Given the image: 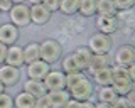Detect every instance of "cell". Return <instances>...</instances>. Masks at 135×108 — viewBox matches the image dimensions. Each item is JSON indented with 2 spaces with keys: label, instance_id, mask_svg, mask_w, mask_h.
I'll use <instances>...</instances> for the list:
<instances>
[{
  "label": "cell",
  "instance_id": "obj_35",
  "mask_svg": "<svg viewBox=\"0 0 135 108\" xmlns=\"http://www.w3.org/2000/svg\"><path fill=\"white\" fill-rule=\"evenodd\" d=\"M62 108H79V101H78V100H74V98H69V100H68V103Z\"/></svg>",
  "mask_w": 135,
  "mask_h": 108
},
{
  "label": "cell",
  "instance_id": "obj_10",
  "mask_svg": "<svg viewBox=\"0 0 135 108\" xmlns=\"http://www.w3.org/2000/svg\"><path fill=\"white\" fill-rule=\"evenodd\" d=\"M96 29H98V32L112 36L113 32L118 31L117 15H98V17H96Z\"/></svg>",
  "mask_w": 135,
  "mask_h": 108
},
{
  "label": "cell",
  "instance_id": "obj_39",
  "mask_svg": "<svg viewBox=\"0 0 135 108\" xmlns=\"http://www.w3.org/2000/svg\"><path fill=\"white\" fill-rule=\"evenodd\" d=\"M27 3H31V5H34V3H41L42 0H25Z\"/></svg>",
  "mask_w": 135,
  "mask_h": 108
},
{
  "label": "cell",
  "instance_id": "obj_3",
  "mask_svg": "<svg viewBox=\"0 0 135 108\" xmlns=\"http://www.w3.org/2000/svg\"><path fill=\"white\" fill-rule=\"evenodd\" d=\"M8 19L17 27H27L31 24V7L27 3H14L8 10Z\"/></svg>",
  "mask_w": 135,
  "mask_h": 108
},
{
  "label": "cell",
  "instance_id": "obj_25",
  "mask_svg": "<svg viewBox=\"0 0 135 108\" xmlns=\"http://www.w3.org/2000/svg\"><path fill=\"white\" fill-rule=\"evenodd\" d=\"M79 7V0H61L59 2V10L64 15H73L78 12Z\"/></svg>",
  "mask_w": 135,
  "mask_h": 108
},
{
  "label": "cell",
  "instance_id": "obj_15",
  "mask_svg": "<svg viewBox=\"0 0 135 108\" xmlns=\"http://www.w3.org/2000/svg\"><path fill=\"white\" fill-rule=\"evenodd\" d=\"M47 96H49L51 108H62L68 103V100L71 98V95L64 88V90H57V91H47Z\"/></svg>",
  "mask_w": 135,
  "mask_h": 108
},
{
  "label": "cell",
  "instance_id": "obj_27",
  "mask_svg": "<svg viewBox=\"0 0 135 108\" xmlns=\"http://www.w3.org/2000/svg\"><path fill=\"white\" fill-rule=\"evenodd\" d=\"M117 10H130L135 5V0H113Z\"/></svg>",
  "mask_w": 135,
  "mask_h": 108
},
{
  "label": "cell",
  "instance_id": "obj_19",
  "mask_svg": "<svg viewBox=\"0 0 135 108\" xmlns=\"http://www.w3.org/2000/svg\"><path fill=\"white\" fill-rule=\"evenodd\" d=\"M117 96H118V93L113 90L112 85H108V86H98V91H96V100H98V101L110 103V105H112V103L117 100Z\"/></svg>",
  "mask_w": 135,
  "mask_h": 108
},
{
  "label": "cell",
  "instance_id": "obj_41",
  "mask_svg": "<svg viewBox=\"0 0 135 108\" xmlns=\"http://www.w3.org/2000/svg\"><path fill=\"white\" fill-rule=\"evenodd\" d=\"M3 91H5V86H3L2 81H0V93H3Z\"/></svg>",
  "mask_w": 135,
  "mask_h": 108
},
{
  "label": "cell",
  "instance_id": "obj_7",
  "mask_svg": "<svg viewBox=\"0 0 135 108\" xmlns=\"http://www.w3.org/2000/svg\"><path fill=\"white\" fill-rule=\"evenodd\" d=\"M0 81L5 86H15L17 83L20 81V68H15V66L10 64H0Z\"/></svg>",
  "mask_w": 135,
  "mask_h": 108
},
{
  "label": "cell",
  "instance_id": "obj_26",
  "mask_svg": "<svg viewBox=\"0 0 135 108\" xmlns=\"http://www.w3.org/2000/svg\"><path fill=\"white\" fill-rule=\"evenodd\" d=\"M84 76H86L84 71H76V73L66 74V90H69V88H73L74 85H78V83L81 81Z\"/></svg>",
  "mask_w": 135,
  "mask_h": 108
},
{
  "label": "cell",
  "instance_id": "obj_29",
  "mask_svg": "<svg viewBox=\"0 0 135 108\" xmlns=\"http://www.w3.org/2000/svg\"><path fill=\"white\" fill-rule=\"evenodd\" d=\"M34 108H51L47 93L42 95V96H39V98H36V101H34Z\"/></svg>",
  "mask_w": 135,
  "mask_h": 108
},
{
  "label": "cell",
  "instance_id": "obj_23",
  "mask_svg": "<svg viewBox=\"0 0 135 108\" xmlns=\"http://www.w3.org/2000/svg\"><path fill=\"white\" fill-rule=\"evenodd\" d=\"M113 0H96V15H117Z\"/></svg>",
  "mask_w": 135,
  "mask_h": 108
},
{
  "label": "cell",
  "instance_id": "obj_22",
  "mask_svg": "<svg viewBox=\"0 0 135 108\" xmlns=\"http://www.w3.org/2000/svg\"><path fill=\"white\" fill-rule=\"evenodd\" d=\"M41 59V49H39V44L37 42H29L27 46L24 47V63L29 64V63H34V61Z\"/></svg>",
  "mask_w": 135,
  "mask_h": 108
},
{
  "label": "cell",
  "instance_id": "obj_14",
  "mask_svg": "<svg viewBox=\"0 0 135 108\" xmlns=\"http://www.w3.org/2000/svg\"><path fill=\"white\" fill-rule=\"evenodd\" d=\"M108 66H112V57H110V52L108 54H93L91 61H90V66H88L86 71L93 74L95 71H98V69H103V68H108Z\"/></svg>",
  "mask_w": 135,
  "mask_h": 108
},
{
  "label": "cell",
  "instance_id": "obj_12",
  "mask_svg": "<svg viewBox=\"0 0 135 108\" xmlns=\"http://www.w3.org/2000/svg\"><path fill=\"white\" fill-rule=\"evenodd\" d=\"M31 7V22L32 24H37V26H44L51 20V15L52 12H49L42 3H34V5H29Z\"/></svg>",
  "mask_w": 135,
  "mask_h": 108
},
{
  "label": "cell",
  "instance_id": "obj_11",
  "mask_svg": "<svg viewBox=\"0 0 135 108\" xmlns=\"http://www.w3.org/2000/svg\"><path fill=\"white\" fill-rule=\"evenodd\" d=\"M49 71H51V64H47L42 59H37V61H34V63L27 64V76L31 78V80H41L42 81Z\"/></svg>",
  "mask_w": 135,
  "mask_h": 108
},
{
  "label": "cell",
  "instance_id": "obj_33",
  "mask_svg": "<svg viewBox=\"0 0 135 108\" xmlns=\"http://www.w3.org/2000/svg\"><path fill=\"white\" fill-rule=\"evenodd\" d=\"M12 5H14V3H12L10 0H0V12H8L12 9Z\"/></svg>",
  "mask_w": 135,
  "mask_h": 108
},
{
  "label": "cell",
  "instance_id": "obj_2",
  "mask_svg": "<svg viewBox=\"0 0 135 108\" xmlns=\"http://www.w3.org/2000/svg\"><path fill=\"white\" fill-rule=\"evenodd\" d=\"M39 49H41V59L46 61L47 64L57 63L62 56V46L56 39H44L39 44Z\"/></svg>",
  "mask_w": 135,
  "mask_h": 108
},
{
  "label": "cell",
  "instance_id": "obj_21",
  "mask_svg": "<svg viewBox=\"0 0 135 108\" xmlns=\"http://www.w3.org/2000/svg\"><path fill=\"white\" fill-rule=\"evenodd\" d=\"M34 101H36V98L22 90L14 96V108H34Z\"/></svg>",
  "mask_w": 135,
  "mask_h": 108
},
{
  "label": "cell",
  "instance_id": "obj_17",
  "mask_svg": "<svg viewBox=\"0 0 135 108\" xmlns=\"http://www.w3.org/2000/svg\"><path fill=\"white\" fill-rule=\"evenodd\" d=\"M93 78V83L98 86H108L112 85V80H113V74H112V66H108V68H103V69H98V71H95L91 74Z\"/></svg>",
  "mask_w": 135,
  "mask_h": 108
},
{
  "label": "cell",
  "instance_id": "obj_28",
  "mask_svg": "<svg viewBox=\"0 0 135 108\" xmlns=\"http://www.w3.org/2000/svg\"><path fill=\"white\" fill-rule=\"evenodd\" d=\"M0 108H14V98L5 91L0 93Z\"/></svg>",
  "mask_w": 135,
  "mask_h": 108
},
{
  "label": "cell",
  "instance_id": "obj_42",
  "mask_svg": "<svg viewBox=\"0 0 135 108\" xmlns=\"http://www.w3.org/2000/svg\"><path fill=\"white\" fill-rule=\"evenodd\" d=\"M0 14H2V12H0Z\"/></svg>",
  "mask_w": 135,
  "mask_h": 108
},
{
  "label": "cell",
  "instance_id": "obj_4",
  "mask_svg": "<svg viewBox=\"0 0 135 108\" xmlns=\"http://www.w3.org/2000/svg\"><path fill=\"white\" fill-rule=\"evenodd\" d=\"M112 46H113L112 36L103 34V32H95L88 41V47L91 49L93 54H108Z\"/></svg>",
  "mask_w": 135,
  "mask_h": 108
},
{
  "label": "cell",
  "instance_id": "obj_24",
  "mask_svg": "<svg viewBox=\"0 0 135 108\" xmlns=\"http://www.w3.org/2000/svg\"><path fill=\"white\" fill-rule=\"evenodd\" d=\"M78 14L83 17H93L96 14V0H79Z\"/></svg>",
  "mask_w": 135,
  "mask_h": 108
},
{
  "label": "cell",
  "instance_id": "obj_36",
  "mask_svg": "<svg viewBox=\"0 0 135 108\" xmlns=\"http://www.w3.org/2000/svg\"><path fill=\"white\" fill-rule=\"evenodd\" d=\"M127 71H128V76H130V80H132L135 83V61L130 66H127Z\"/></svg>",
  "mask_w": 135,
  "mask_h": 108
},
{
  "label": "cell",
  "instance_id": "obj_40",
  "mask_svg": "<svg viewBox=\"0 0 135 108\" xmlns=\"http://www.w3.org/2000/svg\"><path fill=\"white\" fill-rule=\"evenodd\" d=\"M10 2H12V3H24L25 0H10Z\"/></svg>",
  "mask_w": 135,
  "mask_h": 108
},
{
  "label": "cell",
  "instance_id": "obj_5",
  "mask_svg": "<svg viewBox=\"0 0 135 108\" xmlns=\"http://www.w3.org/2000/svg\"><path fill=\"white\" fill-rule=\"evenodd\" d=\"M71 95V98L78 100V101H84V100H91V96L95 95V86H93V81L90 78L84 76L78 85H74L73 88L68 90Z\"/></svg>",
  "mask_w": 135,
  "mask_h": 108
},
{
  "label": "cell",
  "instance_id": "obj_37",
  "mask_svg": "<svg viewBox=\"0 0 135 108\" xmlns=\"http://www.w3.org/2000/svg\"><path fill=\"white\" fill-rule=\"evenodd\" d=\"M79 108H95V103L91 100H84V101H79Z\"/></svg>",
  "mask_w": 135,
  "mask_h": 108
},
{
  "label": "cell",
  "instance_id": "obj_9",
  "mask_svg": "<svg viewBox=\"0 0 135 108\" xmlns=\"http://www.w3.org/2000/svg\"><path fill=\"white\" fill-rule=\"evenodd\" d=\"M19 27L14 26L12 22H5L0 26V42H3L5 46H12L19 41Z\"/></svg>",
  "mask_w": 135,
  "mask_h": 108
},
{
  "label": "cell",
  "instance_id": "obj_34",
  "mask_svg": "<svg viewBox=\"0 0 135 108\" xmlns=\"http://www.w3.org/2000/svg\"><path fill=\"white\" fill-rule=\"evenodd\" d=\"M7 47L8 46H5L3 42H0V64L5 63V56H7Z\"/></svg>",
  "mask_w": 135,
  "mask_h": 108
},
{
  "label": "cell",
  "instance_id": "obj_18",
  "mask_svg": "<svg viewBox=\"0 0 135 108\" xmlns=\"http://www.w3.org/2000/svg\"><path fill=\"white\" fill-rule=\"evenodd\" d=\"M74 56H76V59H78V63H79V68H81V71H86L88 66H90L91 57H93L91 49L88 47V46H79V47L74 51Z\"/></svg>",
  "mask_w": 135,
  "mask_h": 108
},
{
  "label": "cell",
  "instance_id": "obj_31",
  "mask_svg": "<svg viewBox=\"0 0 135 108\" xmlns=\"http://www.w3.org/2000/svg\"><path fill=\"white\" fill-rule=\"evenodd\" d=\"M110 106H112V108H130V106H128V101H127V98H125V96H120V95H118L117 100H115V101H113Z\"/></svg>",
  "mask_w": 135,
  "mask_h": 108
},
{
  "label": "cell",
  "instance_id": "obj_13",
  "mask_svg": "<svg viewBox=\"0 0 135 108\" xmlns=\"http://www.w3.org/2000/svg\"><path fill=\"white\" fill-rule=\"evenodd\" d=\"M5 64L15 66V68H22L24 63V47L17 44H12L7 47V56H5Z\"/></svg>",
  "mask_w": 135,
  "mask_h": 108
},
{
  "label": "cell",
  "instance_id": "obj_38",
  "mask_svg": "<svg viewBox=\"0 0 135 108\" xmlns=\"http://www.w3.org/2000/svg\"><path fill=\"white\" fill-rule=\"evenodd\" d=\"M95 108H112V106H110V103H101V101H98V103H95Z\"/></svg>",
  "mask_w": 135,
  "mask_h": 108
},
{
  "label": "cell",
  "instance_id": "obj_1",
  "mask_svg": "<svg viewBox=\"0 0 135 108\" xmlns=\"http://www.w3.org/2000/svg\"><path fill=\"white\" fill-rule=\"evenodd\" d=\"M112 74H113V80H112L113 90H115L120 96H125L135 85V83L130 80L127 68L125 66H118V64H112Z\"/></svg>",
  "mask_w": 135,
  "mask_h": 108
},
{
  "label": "cell",
  "instance_id": "obj_32",
  "mask_svg": "<svg viewBox=\"0 0 135 108\" xmlns=\"http://www.w3.org/2000/svg\"><path fill=\"white\" fill-rule=\"evenodd\" d=\"M125 98H127V101H128V106L130 108H135V88L130 90L128 93L125 95Z\"/></svg>",
  "mask_w": 135,
  "mask_h": 108
},
{
  "label": "cell",
  "instance_id": "obj_30",
  "mask_svg": "<svg viewBox=\"0 0 135 108\" xmlns=\"http://www.w3.org/2000/svg\"><path fill=\"white\" fill-rule=\"evenodd\" d=\"M59 2H61V0H42L41 3H42V5H44L49 12H57V10H59Z\"/></svg>",
  "mask_w": 135,
  "mask_h": 108
},
{
  "label": "cell",
  "instance_id": "obj_20",
  "mask_svg": "<svg viewBox=\"0 0 135 108\" xmlns=\"http://www.w3.org/2000/svg\"><path fill=\"white\" fill-rule=\"evenodd\" d=\"M61 68H62L61 71L64 73V74L81 71V68H79V63H78V59H76L74 52H71V54H68V56L62 57V61H61Z\"/></svg>",
  "mask_w": 135,
  "mask_h": 108
},
{
  "label": "cell",
  "instance_id": "obj_6",
  "mask_svg": "<svg viewBox=\"0 0 135 108\" xmlns=\"http://www.w3.org/2000/svg\"><path fill=\"white\" fill-rule=\"evenodd\" d=\"M135 61V46L132 44H123L115 51V56H113V63L118 66H130Z\"/></svg>",
  "mask_w": 135,
  "mask_h": 108
},
{
  "label": "cell",
  "instance_id": "obj_16",
  "mask_svg": "<svg viewBox=\"0 0 135 108\" xmlns=\"http://www.w3.org/2000/svg\"><path fill=\"white\" fill-rule=\"evenodd\" d=\"M24 91H27V93L32 95L34 98H39V96H42V95L47 93L44 81H41V80H31V78L24 83Z\"/></svg>",
  "mask_w": 135,
  "mask_h": 108
},
{
  "label": "cell",
  "instance_id": "obj_8",
  "mask_svg": "<svg viewBox=\"0 0 135 108\" xmlns=\"http://www.w3.org/2000/svg\"><path fill=\"white\" fill-rule=\"evenodd\" d=\"M42 81H44L47 91H57V90H64L66 88V74L62 71L51 69Z\"/></svg>",
  "mask_w": 135,
  "mask_h": 108
}]
</instances>
